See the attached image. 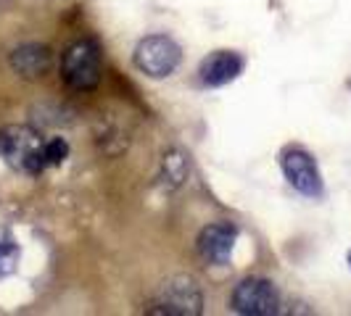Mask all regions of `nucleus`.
<instances>
[{"instance_id":"obj_2","label":"nucleus","mask_w":351,"mask_h":316,"mask_svg":"<svg viewBox=\"0 0 351 316\" xmlns=\"http://www.w3.org/2000/svg\"><path fill=\"white\" fill-rule=\"evenodd\" d=\"M145 311L158 316H198L204 311V293L193 277L177 274L161 282Z\"/></svg>"},{"instance_id":"obj_6","label":"nucleus","mask_w":351,"mask_h":316,"mask_svg":"<svg viewBox=\"0 0 351 316\" xmlns=\"http://www.w3.org/2000/svg\"><path fill=\"white\" fill-rule=\"evenodd\" d=\"M280 169L293 190H299L306 198H322V193H325L322 174H319L317 161L312 158L309 150H304V148H288L280 156Z\"/></svg>"},{"instance_id":"obj_5","label":"nucleus","mask_w":351,"mask_h":316,"mask_svg":"<svg viewBox=\"0 0 351 316\" xmlns=\"http://www.w3.org/2000/svg\"><path fill=\"white\" fill-rule=\"evenodd\" d=\"M230 303L243 316H272L280 311V290L264 277H246L235 285Z\"/></svg>"},{"instance_id":"obj_8","label":"nucleus","mask_w":351,"mask_h":316,"mask_svg":"<svg viewBox=\"0 0 351 316\" xmlns=\"http://www.w3.org/2000/svg\"><path fill=\"white\" fill-rule=\"evenodd\" d=\"M243 55L235 51H214L209 53L204 61H201V82L206 88H222V85H230L232 79H238L243 74Z\"/></svg>"},{"instance_id":"obj_11","label":"nucleus","mask_w":351,"mask_h":316,"mask_svg":"<svg viewBox=\"0 0 351 316\" xmlns=\"http://www.w3.org/2000/svg\"><path fill=\"white\" fill-rule=\"evenodd\" d=\"M45 158H48V166H61L69 158V142L64 140V137L45 140Z\"/></svg>"},{"instance_id":"obj_4","label":"nucleus","mask_w":351,"mask_h":316,"mask_svg":"<svg viewBox=\"0 0 351 316\" xmlns=\"http://www.w3.org/2000/svg\"><path fill=\"white\" fill-rule=\"evenodd\" d=\"M138 71H143L151 79H164L169 74H175L180 61H182V51L172 37L167 35H148L143 37L132 55Z\"/></svg>"},{"instance_id":"obj_12","label":"nucleus","mask_w":351,"mask_h":316,"mask_svg":"<svg viewBox=\"0 0 351 316\" xmlns=\"http://www.w3.org/2000/svg\"><path fill=\"white\" fill-rule=\"evenodd\" d=\"M19 256H21L19 246H14V243H0V277H8V274L16 272Z\"/></svg>"},{"instance_id":"obj_7","label":"nucleus","mask_w":351,"mask_h":316,"mask_svg":"<svg viewBox=\"0 0 351 316\" xmlns=\"http://www.w3.org/2000/svg\"><path fill=\"white\" fill-rule=\"evenodd\" d=\"M235 240H238V229L232 224H209V227L201 229L195 248H198V256L206 263L225 266L232 256Z\"/></svg>"},{"instance_id":"obj_1","label":"nucleus","mask_w":351,"mask_h":316,"mask_svg":"<svg viewBox=\"0 0 351 316\" xmlns=\"http://www.w3.org/2000/svg\"><path fill=\"white\" fill-rule=\"evenodd\" d=\"M0 156L21 174L40 176L48 169L45 140L32 127H3L0 129Z\"/></svg>"},{"instance_id":"obj_13","label":"nucleus","mask_w":351,"mask_h":316,"mask_svg":"<svg viewBox=\"0 0 351 316\" xmlns=\"http://www.w3.org/2000/svg\"><path fill=\"white\" fill-rule=\"evenodd\" d=\"M349 266H351V250H349Z\"/></svg>"},{"instance_id":"obj_3","label":"nucleus","mask_w":351,"mask_h":316,"mask_svg":"<svg viewBox=\"0 0 351 316\" xmlns=\"http://www.w3.org/2000/svg\"><path fill=\"white\" fill-rule=\"evenodd\" d=\"M61 77L71 90L90 92L101 85V48L95 40L82 37L61 55Z\"/></svg>"},{"instance_id":"obj_10","label":"nucleus","mask_w":351,"mask_h":316,"mask_svg":"<svg viewBox=\"0 0 351 316\" xmlns=\"http://www.w3.org/2000/svg\"><path fill=\"white\" fill-rule=\"evenodd\" d=\"M188 174H191V166H188V156H185L182 150H169V153H164L158 179H161L169 190L180 187V185L188 179Z\"/></svg>"},{"instance_id":"obj_9","label":"nucleus","mask_w":351,"mask_h":316,"mask_svg":"<svg viewBox=\"0 0 351 316\" xmlns=\"http://www.w3.org/2000/svg\"><path fill=\"white\" fill-rule=\"evenodd\" d=\"M11 69L21 79L37 82L53 69V51L48 45H40V42L19 45L16 51L11 53Z\"/></svg>"}]
</instances>
